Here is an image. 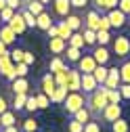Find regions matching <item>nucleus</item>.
<instances>
[{
	"instance_id": "obj_1",
	"label": "nucleus",
	"mask_w": 130,
	"mask_h": 132,
	"mask_svg": "<svg viewBox=\"0 0 130 132\" xmlns=\"http://www.w3.org/2000/svg\"><path fill=\"white\" fill-rule=\"evenodd\" d=\"M107 105H109V98H107V88H105L103 84H99V88L86 96V107L90 109V113H92V115L101 113Z\"/></svg>"
},
{
	"instance_id": "obj_2",
	"label": "nucleus",
	"mask_w": 130,
	"mask_h": 132,
	"mask_svg": "<svg viewBox=\"0 0 130 132\" xmlns=\"http://www.w3.org/2000/svg\"><path fill=\"white\" fill-rule=\"evenodd\" d=\"M61 105L65 107V111H67L69 115H74L80 107L86 105V94H82L80 90H76V92H67V96H65V101H63Z\"/></svg>"
},
{
	"instance_id": "obj_3",
	"label": "nucleus",
	"mask_w": 130,
	"mask_h": 132,
	"mask_svg": "<svg viewBox=\"0 0 130 132\" xmlns=\"http://www.w3.org/2000/svg\"><path fill=\"white\" fill-rule=\"evenodd\" d=\"M113 55L118 59H128V55H130V38L128 36L113 38Z\"/></svg>"
},
{
	"instance_id": "obj_4",
	"label": "nucleus",
	"mask_w": 130,
	"mask_h": 132,
	"mask_svg": "<svg viewBox=\"0 0 130 132\" xmlns=\"http://www.w3.org/2000/svg\"><path fill=\"white\" fill-rule=\"evenodd\" d=\"M80 82H82V71H80V69H69V67H67V82H65L67 92L80 90Z\"/></svg>"
},
{
	"instance_id": "obj_5",
	"label": "nucleus",
	"mask_w": 130,
	"mask_h": 132,
	"mask_svg": "<svg viewBox=\"0 0 130 132\" xmlns=\"http://www.w3.org/2000/svg\"><path fill=\"white\" fill-rule=\"evenodd\" d=\"M107 17H109V23H111V27H124L126 25V19H128V15L126 13H122L120 9H111V11H107Z\"/></svg>"
},
{
	"instance_id": "obj_6",
	"label": "nucleus",
	"mask_w": 130,
	"mask_h": 132,
	"mask_svg": "<svg viewBox=\"0 0 130 132\" xmlns=\"http://www.w3.org/2000/svg\"><path fill=\"white\" fill-rule=\"evenodd\" d=\"M101 118H103V122H116L118 118H122V107L120 105H113V103H109L103 111H101Z\"/></svg>"
},
{
	"instance_id": "obj_7",
	"label": "nucleus",
	"mask_w": 130,
	"mask_h": 132,
	"mask_svg": "<svg viewBox=\"0 0 130 132\" xmlns=\"http://www.w3.org/2000/svg\"><path fill=\"white\" fill-rule=\"evenodd\" d=\"M40 88H42V92L51 98L53 96V92H55V88H57V82H55V76L53 73H44L42 76V80H40Z\"/></svg>"
},
{
	"instance_id": "obj_8",
	"label": "nucleus",
	"mask_w": 130,
	"mask_h": 132,
	"mask_svg": "<svg viewBox=\"0 0 130 132\" xmlns=\"http://www.w3.org/2000/svg\"><path fill=\"white\" fill-rule=\"evenodd\" d=\"M99 88V82L94 80L92 73H82V82H80V90H84V94H90Z\"/></svg>"
},
{
	"instance_id": "obj_9",
	"label": "nucleus",
	"mask_w": 130,
	"mask_h": 132,
	"mask_svg": "<svg viewBox=\"0 0 130 132\" xmlns=\"http://www.w3.org/2000/svg\"><path fill=\"white\" fill-rule=\"evenodd\" d=\"M53 11L57 17H67L71 13V0H53Z\"/></svg>"
},
{
	"instance_id": "obj_10",
	"label": "nucleus",
	"mask_w": 130,
	"mask_h": 132,
	"mask_svg": "<svg viewBox=\"0 0 130 132\" xmlns=\"http://www.w3.org/2000/svg\"><path fill=\"white\" fill-rule=\"evenodd\" d=\"M96 65H99V63L94 61L92 55H84V57H80V61H78V69L82 73H92Z\"/></svg>"
},
{
	"instance_id": "obj_11",
	"label": "nucleus",
	"mask_w": 130,
	"mask_h": 132,
	"mask_svg": "<svg viewBox=\"0 0 130 132\" xmlns=\"http://www.w3.org/2000/svg\"><path fill=\"white\" fill-rule=\"evenodd\" d=\"M122 84V78H120V69L118 67H109V73H107V80L103 82V86L105 88H118Z\"/></svg>"
},
{
	"instance_id": "obj_12",
	"label": "nucleus",
	"mask_w": 130,
	"mask_h": 132,
	"mask_svg": "<svg viewBox=\"0 0 130 132\" xmlns=\"http://www.w3.org/2000/svg\"><path fill=\"white\" fill-rule=\"evenodd\" d=\"M84 27L88 29H99L101 27V11H88L86 13V19H84Z\"/></svg>"
},
{
	"instance_id": "obj_13",
	"label": "nucleus",
	"mask_w": 130,
	"mask_h": 132,
	"mask_svg": "<svg viewBox=\"0 0 130 132\" xmlns=\"http://www.w3.org/2000/svg\"><path fill=\"white\" fill-rule=\"evenodd\" d=\"M9 25H11V29H13L15 34H17V36H21L23 31L27 29V25H25V21H23V15H21V11L13 15V19L9 21Z\"/></svg>"
},
{
	"instance_id": "obj_14",
	"label": "nucleus",
	"mask_w": 130,
	"mask_h": 132,
	"mask_svg": "<svg viewBox=\"0 0 130 132\" xmlns=\"http://www.w3.org/2000/svg\"><path fill=\"white\" fill-rule=\"evenodd\" d=\"M90 55L94 57V61L99 63V65H107V61L111 59V55H109V51H107V46H99V44L92 48Z\"/></svg>"
},
{
	"instance_id": "obj_15",
	"label": "nucleus",
	"mask_w": 130,
	"mask_h": 132,
	"mask_svg": "<svg viewBox=\"0 0 130 132\" xmlns=\"http://www.w3.org/2000/svg\"><path fill=\"white\" fill-rule=\"evenodd\" d=\"M65 48H67V40H63V38H59V36L48 40V51H51L53 55H63Z\"/></svg>"
},
{
	"instance_id": "obj_16",
	"label": "nucleus",
	"mask_w": 130,
	"mask_h": 132,
	"mask_svg": "<svg viewBox=\"0 0 130 132\" xmlns=\"http://www.w3.org/2000/svg\"><path fill=\"white\" fill-rule=\"evenodd\" d=\"M0 40H2L6 46H11L15 40H17V34L11 29V25L9 23H4V25H0Z\"/></svg>"
},
{
	"instance_id": "obj_17",
	"label": "nucleus",
	"mask_w": 130,
	"mask_h": 132,
	"mask_svg": "<svg viewBox=\"0 0 130 132\" xmlns=\"http://www.w3.org/2000/svg\"><path fill=\"white\" fill-rule=\"evenodd\" d=\"M11 88H13L15 94H21V92L27 94V90H29V82H27V78H15V80L11 82Z\"/></svg>"
},
{
	"instance_id": "obj_18",
	"label": "nucleus",
	"mask_w": 130,
	"mask_h": 132,
	"mask_svg": "<svg viewBox=\"0 0 130 132\" xmlns=\"http://www.w3.org/2000/svg\"><path fill=\"white\" fill-rule=\"evenodd\" d=\"M65 23H67L74 31H80V29H84V19L80 17V15H74V13H69L67 17H65Z\"/></svg>"
},
{
	"instance_id": "obj_19",
	"label": "nucleus",
	"mask_w": 130,
	"mask_h": 132,
	"mask_svg": "<svg viewBox=\"0 0 130 132\" xmlns=\"http://www.w3.org/2000/svg\"><path fill=\"white\" fill-rule=\"evenodd\" d=\"M13 67H15V63H13L11 55H2V57H0V73H2L4 78L13 71Z\"/></svg>"
},
{
	"instance_id": "obj_20",
	"label": "nucleus",
	"mask_w": 130,
	"mask_h": 132,
	"mask_svg": "<svg viewBox=\"0 0 130 132\" xmlns=\"http://www.w3.org/2000/svg\"><path fill=\"white\" fill-rule=\"evenodd\" d=\"M51 25H53V17H51V15H48L46 11H44V13H40L38 17H36V27H38V29H44V31H46Z\"/></svg>"
},
{
	"instance_id": "obj_21",
	"label": "nucleus",
	"mask_w": 130,
	"mask_h": 132,
	"mask_svg": "<svg viewBox=\"0 0 130 132\" xmlns=\"http://www.w3.org/2000/svg\"><path fill=\"white\" fill-rule=\"evenodd\" d=\"M63 69H67V65H65V61L57 55L51 59V63H48V71L51 73H57V71H63Z\"/></svg>"
},
{
	"instance_id": "obj_22",
	"label": "nucleus",
	"mask_w": 130,
	"mask_h": 132,
	"mask_svg": "<svg viewBox=\"0 0 130 132\" xmlns=\"http://www.w3.org/2000/svg\"><path fill=\"white\" fill-rule=\"evenodd\" d=\"M94 2V6H96V11H111V9H118V0H92Z\"/></svg>"
},
{
	"instance_id": "obj_23",
	"label": "nucleus",
	"mask_w": 130,
	"mask_h": 132,
	"mask_svg": "<svg viewBox=\"0 0 130 132\" xmlns=\"http://www.w3.org/2000/svg\"><path fill=\"white\" fill-rule=\"evenodd\" d=\"M74 120H78V122L86 124V122H90V120H92V113H90V109L84 105V107H80V109L74 113Z\"/></svg>"
},
{
	"instance_id": "obj_24",
	"label": "nucleus",
	"mask_w": 130,
	"mask_h": 132,
	"mask_svg": "<svg viewBox=\"0 0 130 132\" xmlns=\"http://www.w3.org/2000/svg\"><path fill=\"white\" fill-rule=\"evenodd\" d=\"M65 96H67V88H65V86H57L55 92H53V96H51V103L61 105V103L65 101Z\"/></svg>"
},
{
	"instance_id": "obj_25",
	"label": "nucleus",
	"mask_w": 130,
	"mask_h": 132,
	"mask_svg": "<svg viewBox=\"0 0 130 132\" xmlns=\"http://www.w3.org/2000/svg\"><path fill=\"white\" fill-rule=\"evenodd\" d=\"M15 122H17V115H15L13 111H4L2 115H0V126H2V128L15 126Z\"/></svg>"
},
{
	"instance_id": "obj_26",
	"label": "nucleus",
	"mask_w": 130,
	"mask_h": 132,
	"mask_svg": "<svg viewBox=\"0 0 130 132\" xmlns=\"http://www.w3.org/2000/svg\"><path fill=\"white\" fill-rule=\"evenodd\" d=\"M67 44H69V46H76V48H80V51H82V48L86 46V42H84V36L80 34V31H74V34H71V38L67 40Z\"/></svg>"
},
{
	"instance_id": "obj_27",
	"label": "nucleus",
	"mask_w": 130,
	"mask_h": 132,
	"mask_svg": "<svg viewBox=\"0 0 130 132\" xmlns=\"http://www.w3.org/2000/svg\"><path fill=\"white\" fill-rule=\"evenodd\" d=\"M107 73H109V69L105 67V65H96V67H94V71H92L94 80L99 82V84H103V82L107 80Z\"/></svg>"
},
{
	"instance_id": "obj_28",
	"label": "nucleus",
	"mask_w": 130,
	"mask_h": 132,
	"mask_svg": "<svg viewBox=\"0 0 130 132\" xmlns=\"http://www.w3.org/2000/svg\"><path fill=\"white\" fill-rule=\"evenodd\" d=\"M57 27H59V38H63V40H69L71 38V34H74V29L65 23V21H59L57 23Z\"/></svg>"
},
{
	"instance_id": "obj_29",
	"label": "nucleus",
	"mask_w": 130,
	"mask_h": 132,
	"mask_svg": "<svg viewBox=\"0 0 130 132\" xmlns=\"http://www.w3.org/2000/svg\"><path fill=\"white\" fill-rule=\"evenodd\" d=\"M111 42V34L107 29H96V44L99 46H107Z\"/></svg>"
},
{
	"instance_id": "obj_30",
	"label": "nucleus",
	"mask_w": 130,
	"mask_h": 132,
	"mask_svg": "<svg viewBox=\"0 0 130 132\" xmlns=\"http://www.w3.org/2000/svg\"><path fill=\"white\" fill-rule=\"evenodd\" d=\"M111 132H130V126H128L126 120L118 118L116 122H111Z\"/></svg>"
},
{
	"instance_id": "obj_31",
	"label": "nucleus",
	"mask_w": 130,
	"mask_h": 132,
	"mask_svg": "<svg viewBox=\"0 0 130 132\" xmlns=\"http://www.w3.org/2000/svg\"><path fill=\"white\" fill-rule=\"evenodd\" d=\"M82 36H84V42H86V46H94V44H96V31H94V29H88V27H84Z\"/></svg>"
},
{
	"instance_id": "obj_32",
	"label": "nucleus",
	"mask_w": 130,
	"mask_h": 132,
	"mask_svg": "<svg viewBox=\"0 0 130 132\" xmlns=\"http://www.w3.org/2000/svg\"><path fill=\"white\" fill-rule=\"evenodd\" d=\"M25 101H27V94H25V92H21V94H15V101H13L15 111H23V109H25Z\"/></svg>"
},
{
	"instance_id": "obj_33",
	"label": "nucleus",
	"mask_w": 130,
	"mask_h": 132,
	"mask_svg": "<svg viewBox=\"0 0 130 132\" xmlns=\"http://www.w3.org/2000/svg\"><path fill=\"white\" fill-rule=\"evenodd\" d=\"M65 53H67V59H69L71 63H78V61H80V57H82L80 48H76V46H69V44H67V48H65Z\"/></svg>"
},
{
	"instance_id": "obj_34",
	"label": "nucleus",
	"mask_w": 130,
	"mask_h": 132,
	"mask_svg": "<svg viewBox=\"0 0 130 132\" xmlns=\"http://www.w3.org/2000/svg\"><path fill=\"white\" fill-rule=\"evenodd\" d=\"M120 78H122V82L130 84V59L122 63V67H120Z\"/></svg>"
},
{
	"instance_id": "obj_35",
	"label": "nucleus",
	"mask_w": 130,
	"mask_h": 132,
	"mask_svg": "<svg viewBox=\"0 0 130 132\" xmlns=\"http://www.w3.org/2000/svg\"><path fill=\"white\" fill-rule=\"evenodd\" d=\"M107 98H109V103H113V105H120L122 103V94H120V90L118 88H107Z\"/></svg>"
},
{
	"instance_id": "obj_36",
	"label": "nucleus",
	"mask_w": 130,
	"mask_h": 132,
	"mask_svg": "<svg viewBox=\"0 0 130 132\" xmlns=\"http://www.w3.org/2000/svg\"><path fill=\"white\" fill-rule=\"evenodd\" d=\"M17 13L15 9H11V6H4L2 11H0V23H9L11 19H13V15Z\"/></svg>"
},
{
	"instance_id": "obj_37",
	"label": "nucleus",
	"mask_w": 130,
	"mask_h": 132,
	"mask_svg": "<svg viewBox=\"0 0 130 132\" xmlns=\"http://www.w3.org/2000/svg\"><path fill=\"white\" fill-rule=\"evenodd\" d=\"M23 130H25V132H38V120H36V118L23 120Z\"/></svg>"
},
{
	"instance_id": "obj_38",
	"label": "nucleus",
	"mask_w": 130,
	"mask_h": 132,
	"mask_svg": "<svg viewBox=\"0 0 130 132\" xmlns=\"http://www.w3.org/2000/svg\"><path fill=\"white\" fill-rule=\"evenodd\" d=\"M21 15H23V21L27 27H36V15H31L27 9H21Z\"/></svg>"
},
{
	"instance_id": "obj_39",
	"label": "nucleus",
	"mask_w": 130,
	"mask_h": 132,
	"mask_svg": "<svg viewBox=\"0 0 130 132\" xmlns=\"http://www.w3.org/2000/svg\"><path fill=\"white\" fill-rule=\"evenodd\" d=\"M36 101H38V109H48V107H51V98H48L44 92L36 94Z\"/></svg>"
},
{
	"instance_id": "obj_40",
	"label": "nucleus",
	"mask_w": 130,
	"mask_h": 132,
	"mask_svg": "<svg viewBox=\"0 0 130 132\" xmlns=\"http://www.w3.org/2000/svg\"><path fill=\"white\" fill-rule=\"evenodd\" d=\"M29 71V65H25L23 61L21 63H15V73H17V78H25Z\"/></svg>"
},
{
	"instance_id": "obj_41",
	"label": "nucleus",
	"mask_w": 130,
	"mask_h": 132,
	"mask_svg": "<svg viewBox=\"0 0 130 132\" xmlns=\"http://www.w3.org/2000/svg\"><path fill=\"white\" fill-rule=\"evenodd\" d=\"M67 132H84V124L78 122V120H71L67 124Z\"/></svg>"
},
{
	"instance_id": "obj_42",
	"label": "nucleus",
	"mask_w": 130,
	"mask_h": 132,
	"mask_svg": "<svg viewBox=\"0 0 130 132\" xmlns=\"http://www.w3.org/2000/svg\"><path fill=\"white\" fill-rule=\"evenodd\" d=\"M84 132H103V130H101V124H99V122L90 120V122L84 124Z\"/></svg>"
},
{
	"instance_id": "obj_43",
	"label": "nucleus",
	"mask_w": 130,
	"mask_h": 132,
	"mask_svg": "<svg viewBox=\"0 0 130 132\" xmlns=\"http://www.w3.org/2000/svg\"><path fill=\"white\" fill-rule=\"evenodd\" d=\"M55 76V82H57V86H65V82H67V69H63V71H57L53 73Z\"/></svg>"
},
{
	"instance_id": "obj_44",
	"label": "nucleus",
	"mask_w": 130,
	"mask_h": 132,
	"mask_svg": "<svg viewBox=\"0 0 130 132\" xmlns=\"http://www.w3.org/2000/svg\"><path fill=\"white\" fill-rule=\"evenodd\" d=\"M36 109H38V101H36V96H27V101H25V111L34 113Z\"/></svg>"
},
{
	"instance_id": "obj_45",
	"label": "nucleus",
	"mask_w": 130,
	"mask_h": 132,
	"mask_svg": "<svg viewBox=\"0 0 130 132\" xmlns=\"http://www.w3.org/2000/svg\"><path fill=\"white\" fill-rule=\"evenodd\" d=\"M23 53H25V51H21V48H13L9 55H11L13 63H21V61H23Z\"/></svg>"
},
{
	"instance_id": "obj_46",
	"label": "nucleus",
	"mask_w": 130,
	"mask_h": 132,
	"mask_svg": "<svg viewBox=\"0 0 130 132\" xmlns=\"http://www.w3.org/2000/svg\"><path fill=\"white\" fill-rule=\"evenodd\" d=\"M118 90H120L122 98H126V101H130V84H126V82H122V84L118 86Z\"/></svg>"
},
{
	"instance_id": "obj_47",
	"label": "nucleus",
	"mask_w": 130,
	"mask_h": 132,
	"mask_svg": "<svg viewBox=\"0 0 130 132\" xmlns=\"http://www.w3.org/2000/svg\"><path fill=\"white\" fill-rule=\"evenodd\" d=\"M118 9L126 15H130V0H118Z\"/></svg>"
},
{
	"instance_id": "obj_48",
	"label": "nucleus",
	"mask_w": 130,
	"mask_h": 132,
	"mask_svg": "<svg viewBox=\"0 0 130 132\" xmlns=\"http://www.w3.org/2000/svg\"><path fill=\"white\" fill-rule=\"evenodd\" d=\"M99 29H107V31L111 29V23H109V17H107V15H103V13H101V27H99Z\"/></svg>"
},
{
	"instance_id": "obj_49",
	"label": "nucleus",
	"mask_w": 130,
	"mask_h": 132,
	"mask_svg": "<svg viewBox=\"0 0 130 132\" xmlns=\"http://www.w3.org/2000/svg\"><path fill=\"white\" fill-rule=\"evenodd\" d=\"M34 61H36V57H34V53H23V63L25 65H34Z\"/></svg>"
},
{
	"instance_id": "obj_50",
	"label": "nucleus",
	"mask_w": 130,
	"mask_h": 132,
	"mask_svg": "<svg viewBox=\"0 0 130 132\" xmlns=\"http://www.w3.org/2000/svg\"><path fill=\"white\" fill-rule=\"evenodd\" d=\"M6 6H11V9H15V11H19V9L23 6V0H6Z\"/></svg>"
},
{
	"instance_id": "obj_51",
	"label": "nucleus",
	"mask_w": 130,
	"mask_h": 132,
	"mask_svg": "<svg viewBox=\"0 0 130 132\" xmlns=\"http://www.w3.org/2000/svg\"><path fill=\"white\" fill-rule=\"evenodd\" d=\"M88 0H71V9H86Z\"/></svg>"
},
{
	"instance_id": "obj_52",
	"label": "nucleus",
	"mask_w": 130,
	"mask_h": 132,
	"mask_svg": "<svg viewBox=\"0 0 130 132\" xmlns=\"http://www.w3.org/2000/svg\"><path fill=\"white\" fill-rule=\"evenodd\" d=\"M46 34H48V38H57V36H59V27H57V23H53L51 27H48Z\"/></svg>"
},
{
	"instance_id": "obj_53",
	"label": "nucleus",
	"mask_w": 130,
	"mask_h": 132,
	"mask_svg": "<svg viewBox=\"0 0 130 132\" xmlns=\"http://www.w3.org/2000/svg\"><path fill=\"white\" fill-rule=\"evenodd\" d=\"M4 111H9V101L4 96H0V115H2Z\"/></svg>"
},
{
	"instance_id": "obj_54",
	"label": "nucleus",
	"mask_w": 130,
	"mask_h": 132,
	"mask_svg": "<svg viewBox=\"0 0 130 132\" xmlns=\"http://www.w3.org/2000/svg\"><path fill=\"white\" fill-rule=\"evenodd\" d=\"M2 55H9V51H6V44L0 40V57H2Z\"/></svg>"
},
{
	"instance_id": "obj_55",
	"label": "nucleus",
	"mask_w": 130,
	"mask_h": 132,
	"mask_svg": "<svg viewBox=\"0 0 130 132\" xmlns=\"http://www.w3.org/2000/svg\"><path fill=\"white\" fill-rule=\"evenodd\" d=\"M0 132H19V130H17V126H9V128H2Z\"/></svg>"
},
{
	"instance_id": "obj_56",
	"label": "nucleus",
	"mask_w": 130,
	"mask_h": 132,
	"mask_svg": "<svg viewBox=\"0 0 130 132\" xmlns=\"http://www.w3.org/2000/svg\"><path fill=\"white\" fill-rule=\"evenodd\" d=\"M4 6H6V0H0V11H2Z\"/></svg>"
},
{
	"instance_id": "obj_57",
	"label": "nucleus",
	"mask_w": 130,
	"mask_h": 132,
	"mask_svg": "<svg viewBox=\"0 0 130 132\" xmlns=\"http://www.w3.org/2000/svg\"><path fill=\"white\" fill-rule=\"evenodd\" d=\"M40 2H42V4L46 6V4H51V2H53V0H40Z\"/></svg>"
},
{
	"instance_id": "obj_58",
	"label": "nucleus",
	"mask_w": 130,
	"mask_h": 132,
	"mask_svg": "<svg viewBox=\"0 0 130 132\" xmlns=\"http://www.w3.org/2000/svg\"><path fill=\"white\" fill-rule=\"evenodd\" d=\"M0 130H2V126H0Z\"/></svg>"
},
{
	"instance_id": "obj_59",
	"label": "nucleus",
	"mask_w": 130,
	"mask_h": 132,
	"mask_svg": "<svg viewBox=\"0 0 130 132\" xmlns=\"http://www.w3.org/2000/svg\"><path fill=\"white\" fill-rule=\"evenodd\" d=\"M128 17H130V15H128Z\"/></svg>"
},
{
	"instance_id": "obj_60",
	"label": "nucleus",
	"mask_w": 130,
	"mask_h": 132,
	"mask_svg": "<svg viewBox=\"0 0 130 132\" xmlns=\"http://www.w3.org/2000/svg\"><path fill=\"white\" fill-rule=\"evenodd\" d=\"M48 132H51V130H48Z\"/></svg>"
},
{
	"instance_id": "obj_61",
	"label": "nucleus",
	"mask_w": 130,
	"mask_h": 132,
	"mask_svg": "<svg viewBox=\"0 0 130 132\" xmlns=\"http://www.w3.org/2000/svg\"><path fill=\"white\" fill-rule=\"evenodd\" d=\"M0 25H2V23H0Z\"/></svg>"
}]
</instances>
